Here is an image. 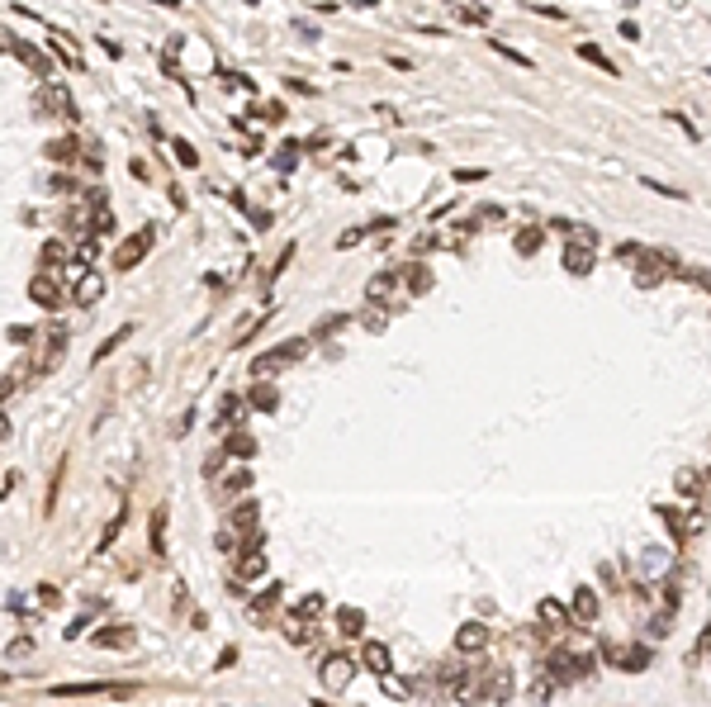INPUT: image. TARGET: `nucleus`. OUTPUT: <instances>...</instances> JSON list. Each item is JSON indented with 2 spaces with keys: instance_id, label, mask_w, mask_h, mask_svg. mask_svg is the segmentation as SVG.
<instances>
[{
  "instance_id": "38",
  "label": "nucleus",
  "mask_w": 711,
  "mask_h": 707,
  "mask_svg": "<svg viewBox=\"0 0 711 707\" xmlns=\"http://www.w3.org/2000/svg\"><path fill=\"white\" fill-rule=\"evenodd\" d=\"M318 612H322V599H318V594H309V599L294 608V617H304V622H309V617H318Z\"/></svg>"
},
{
  "instance_id": "20",
  "label": "nucleus",
  "mask_w": 711,
  "mask_h": 707,
  "mask_svg": "<svg viewBox=\"0 0 711 707\" xmlns=\"http://www.w3.org/2000/svg\"><path fill=\"white\" fill-rule=\"evenodd\" d=\"M579 57H583V62H593V67H603L607 76H616V72H621V67H612V57H607L598 43H579Z\"/></svg>"
},
{
  "instance_id": "9",
  "label": "nucleus",
  "mask_w": 711,
  "mask_h": 707,
  "mask_svg": "<svg viewBox=\"0 0 711 707\" xmlns=\"http://www.w3.org/2000/svg\"><path fill=\"white\" fill-rule=\"evenodd\" d=\"M607 660H616L621 669H631V674H635V669L650 665V651H645V646H607Z\"/></svg>"
},
{
  "instance_id": "44",
  "label": "nucleus",
  "mask_w": 711,
  "mask_h": 707,
  "mask_svg": "<svg viewBox=\"0 0 711 707\" xmlns=\"http://www.w3.org/2000/svg\"><path fill=\"white\" fill-rule=\"evenodd\" d=\"M493 53H498V57H507V62H512V67H531V57H522V53H512V48H507V43H493Z\"/></svg>"
},
{
  "instance_id": "5",
  "label": "nucleus",
  "mask_w": 711,
  "mask_h": 707,
  "mask_svg": "<svg viewBox=\"0 0 711 707\" xmlns=\"http://www.w3.org/2000/svg\"><path fill=\"white\" fill-rule=\"evenodd\" d=\"M152 238H157V233H152V228H142L138 238H129V243H119V252H114V266H119V271H133V266H138V261L147 257V247H152Z\"/></svg>"
},
{
  "instance_id": "14",
  "label": "nucleus",
  "mask_w": 711,
  "mask_h": 707,
  "mask_svg": "<svg viewBox=\"0 0 711 707\" xmlns=\"http://www.w3.org/2000/svg\"><path fill=\"white\" fill-rule=\"evenodd\" d=\"M223 451H228V456H237V461H252V456H256V437H252V432H233Z\"/></svg>"
},
{
  "instance_id": "12",
  "label": "nucleus",
  "mask_w": 711,
  "mask_h": 707,
  "mask_svg": "<svg viewBox=\"0 0 711 707\" xmlns=\"http://www.w3.org/2000/svg\"><path fill=\"white\" fill-rule=\"evenodd\" d=\"M484 646H489V631H484L479 622H465V626H460V636H455V651H465V655L474 651V655H479Z\"/></svg>"
},
{
  "instance_id": "51",
  "label": "nucleus",
  "mask_w": 711,
  "mask_h": 707,
  "mask_svg": "<svg viewBox=\"0 0 711 707\" xmlns=\"http://www.w3.org/2000/svg\"><path fill=\"white\" fill-rule=\"evenodd\" d=\"M48 190H62V195H67V190H76V181H72V176H53V181H48Z\"/></svg>"
},
{
  "instance_id": "10",
  "label": "nucleus",
  "mask_w": 711,
  "mask_h": 707,
  "mask_svg": "<svg viewBox=\"0 0 711 707\" xmlns=\"http://www.w3.org/2000/svg\"><path fill=\"white\" fill-rule=\"evenodd\" d=\"M90 641H95L100 651H129V646H133V626H100Z\"/></svg>"
},
{
  "instance_id": "23",
  "label": "nucleus",
  "mask_w": 711,
  "mask_h": 707,
  "mask_svg": "<svg viewBox=\"0 0 711 707\" xmlns=\"http://www.w3.org/2000/svg\"><path fill=\"white\" fill-rule=\"evenodd\" d=\"M280 366H285V356H280V347H275V352H265V356H256V361H252V371H256V375H261V380H270V375H275V371H280Z\"/></svg>"
},
{
  "instance_id": "29",
  "label": "nucleus",
  "mask_w": 711,
  "mask_h": 707,
  "mask_svg": "<svg viewBox=\"0 0 711 707\" xmlns=\"http://www.w3.org/2000/svg\"><path fill=\"white\" fill-rule=\"evenodd\" d=\"M541 238H546V233H541V228H522V233H517V238H512V247H517V252H522V257H531V252H536V247H541Z\"/></svg>"
},
{
  "instance_id": "2",
  "label": "nucleus",
  "mask_w": 711,
  "mask_h": 707,
  "mask_svg": "<svg viewBox=\"0 0 711 707\" xmlns=\"http://www.w3.org/2000/svg\"><path fill=\"white\" fill-rule=\"evenodd\" d=\"M133 683H53L48 698H133Z\"/></svg>"
},
{
  "instance_id": "39",
  "label": "nucleus",
  "mask_w": 711,
  "mask_h": 707,
  "mask_svg": "<svg viewBox=\"0 0 711 707\" xmlns=\"http://www.w3.org/2000/svg\"><path fill=\"white\" fill-rule=\"evenodd\" d=\"M669 119H673V124H678V129H683V133L692 138V143H702V133H697V124H692L687 114H678V109H669Z\"/></svg>"
},
{
  "instance_id": "43",
  "label": "nucleus",
  "mask_w": 711,
  "mask_h": 707,
  "mask_svg": "<svg viewBox=\"0 0 711 707\" xmlns=\"http://www.w3.org/2000/svg\"><path fill=\"white\" fill-rule=\"evenodd\" d=\"M702 485H697V470H678V494H697Z\"/></svg>"
},
{
  "instance_id": "3",
  "label": "nucleus",
  "mask_w": 711,
  "mask_h": 707,
  "mask_svg": "<svg viewBox=\"0 0 711 707\" xmlns=\"http://www.w3.org/2000/svg\"><path fill=\"white\" fill-rule=\"evenodd\" d=\"M351 674H356V660L351 655H327L322 660V688L327 693H346L351 688Z\"/></svg>"
},
{
  "instance_id": "13",
  "label": "nucleus",
  "mask_w": 711,
  "mask_h": 707,
  "mask_svg": "<svg viewBox=\"0 0 711 707\" xmlns=\"http://www.w3.org/2000/svg\"><path fill=\"white\" fill-rule=\"evenodd\" d=\"M337 631H342L346 641H361V631H366V612H361V608H337Z\"/></svg>"
},
{
  "instance_id": "48",
  "label": "nucleus",
  "mask_w": 711,
  "mask_h": 707,
  "mask_svg": "<svg viewBox=\"0 0 711 707\" xmlns=\"http://www.w3.org/2000/svg\"><path fill=\"white\" fill-rule=\"evenodd\" d=\"M346 323V318H342V314H337V318H327V323H318L313 327V337H332V332H337V327H342Z\"/></svg>"
},
{
  "instance_id": "24",
  "label": "nucleus",
  "mask_w": 711,
  "mask_h": 707,
  "mask_svg": "<svg viewBox=\"0 0 711 707\" xmlns=\"http://www.w3.org/2000/svg\"><path fill=\"white\" fill-rule=\"evenodd\" d=\"M129 332H133V327H119V332H109V342H105V347H95V356H90V361H95V366H100V361H109V356H114L119 347H124V342H129Z\"/></svg>"
},
{
  "instance_id": "1",
  "label": "nucleus",
  "mask_w": 711,
  "mask_h": 707,
  "mask_svg": "<svg viewBox=\"0 0 711 707\" xmlns=\"http://www.w3.org/2000/svg\"><path fill=\"white\" fill-rule=\"evenodd\" d=\"M669 275H683L678 257H673V252H659V247H645V252H640V261H635V285H640V290H650V285L669 280Z\"/></svg>"
},
{
  "instance_id": "47",
  "label": "nucleus",
  "mask_w": 711,
  "mask_h": 707,
  "mask_svg": "<svg viewBox=\"0 0 711 707\" xmlns=\"http://www.w3.org/2000/svg\"><path fill=\"white\" fill-rule=\"evenodd\" d=\"M541 617H546V622H564V608L546 599V603H541Z\"/></svg>"
},
{
  "instance_id": "30",
  "label": "nucleus",
  "mask_w": 711,
  "mask_h": 707,
  "mask_svg": "<svg viewBox=\"0 0 711 707\" xmlns=\"http://www.w3.org/2000/svg\"><path fill=\"white\" fill-rule=\"evenodd\" d=\"M389 290H394V275H375L370 290H366V300L370 304H384V300H389Z\"/></svg>"
},
{
  "instance_id": "15",
  "label": "nucleus",
  "mask_w": 711,
  "mask_h": 707,
  "mask_svg": "<svg viewBox=\"0 0 711 707\" xmlns=\"http://www.w3.org/2000/svg\"><path fill=\"white\" fill-rule=\"evenodd\" d=\"M38 266H43V271H53V266L62 271V266H67V243H57V238H53V243H43V252H38Z\"/></svg>"
},
{
  "instance_id": "17",
  "label": "nucleus",
  "mask_w": 711,
  "mask_h": 707,
  "mask_svg": "<svg viewBox=\"0 0 711 707\" xmlns=\"http://www.w3.org/2000/svg\"><path fill=\"white\" fill-rule=\"evenodd\" d=\"M48 157L53 162H72V157H85V147L76 138H57V143H48Z\"/></svg>"
},
{
  "instance_id": "28",
  "label": "nucleus",
  "mask_w": 711,
  "mask_h": 707,
  "mask_svg": "<svg viewBox=\"0 0 711 707\" xmlns=\"http://www.w3.org/2000/svg\"><path fill=\"white\" fill-rule=\"evenodd\" d=\"M33 337H38V327H28V323H10V327H5V342H10V347H28Z\"/></svg>"
},
{
  "instance_id": "22",
  "label": "nucleus",
  "mask_w": 711,
  "mask_h": 707,
  "mask_svg": "<svg viewBox=\"0 0 711 707\" xmlns=\"http://www.w3.org/2000/svg\"><path fill=\"white\" fill-rule=\"evenodd\" d=\"M43 100H48L53 109H62L67 119H81V114H76V105H72V95H67L62 86H48V90H43Z\"/></svg>"
},
{
  "instance_id": "42",
  "label": "nucleus",
  "mask_w": 711,
  "mask_h": 707,
  "mask_svg": "<svg viewBox=\"0 0 711 707\" xmlns=\"http://www.w3.org/2000/svg\"><path fill=\"white\" fill-rule=\"evenodd\" d=\"M294 162H299V147H280V152H275V166H280V171H294Z\"/></svg>"
},
{
  "instance_id": "41",
  "label": "nucleus",
  "mask_w": 711,
  "mask_h": 707,
  "mask_svg": "<svg viewBox=\"0 0 711 707\" xmlns=\"http://www.w3.org/2000/svg\"><path fill=\"white\" fill-rule=\"evenodd\" d=\"M275 599H280V584H270V589H265V594L252 603V608H256V612H270V608H275Z\"/></svg>"
},
{
  "instance_id": "52",
  "label": "nucleus",
  "mask_w": 711,
  "mask_h": 707,
  "mask_svg": "<svg viewBox=\"0 0 711 707\" xmlns=\"http://www.w3.org/2000/svg\"><path fill=\"white\" fill-rule=\"evenodd\" d=\"M76 257H81V261H95V257H100V243H81Z\"/></svg>"
},
{
  "instance_id": "32",
  "label": "nucleus",
  "mask_w": 711,
  "mask_h": 707,
  "mask_svg": "<svg viewBox=\"0 0 711 707\" xmlns=\"http://www.w3.org/2000/svg\"><path fill=\"white\" fill-rule=\"evenodd\" d=\"M171 152H176V162H181V166H199V152H195L190 143H181V138H171Z\"/></svg>"
},
{
  "instance_id": "34",
  "label": "nucleus",
  "mask_w": 711,
  "mask_h": 707,
  "mask_svg": "<svg viewBox=\"0 0 711 707\" xmlns=\"http://www.w3.org/2000/svg\"><path fill=\"white\" fill-rule=\"evenodd\" d=\"M683 280H692L697 290H707V295H711V271H707V266H683Z\"/></svg>"
},
{
  "instance_id": "35",
  "label": "nucleus",
  "mask_w": 711,
  "mask_h": 707,
  "mask_svg": "<svg viewBox=\"0 0 711 707\" xmlns=\"http://www.w3.org/2000/svg\"><path fill=\"white\" fill-rule=\"evenodd\" d=\"M252 522H256V503L247 498V503H242V508H237V513H233V527H237V532H247Z\"/></svg>"
},
{
  "instance_id": "11",
  "label": "nucleus",
  "mask_w": 711,
  "mask_h": 707,
  "mask_svg": "<svg viewBox=\"0 0 711 707\" xmlns=\"http://www.w3.org/2000/svg\"><path fill=\"white\" fill-rule=\"evenodd\" d=\"M564 271H569V275L593 271V243H569V247H564Z\"/></svg>"
},
{
  "instance_id": "6",
  "label": "nucleus",
  "mask_w": 711,
  "mask_h": 707,
  "mask_svg": "<svg viewBox=\"0 0 711 707\" xmlns=\"http://www.w3.org/2000/svg\"><path fill=\"white\" fill-rule=\"evenodd\" d=\"M361 660H366V669L375 679H389L394 674V655H389L384 641H361Z\"/></svg>"
},
{
  "instance_id": "33",
  "label": "nucleus",
  "mask_w": 711,
  "mask_h": 707,
  "mask_svg": "<svg viewBox=\"0 0 711 707\" xmlns=\"http://www.w3.org/2000/svg\"><path fill=\"white\" fill-rule=\"evenodd\" d=\"M280 356H285V361H304V356H309V337H294V342H280Z\"/></svg>"
},
{
  "instance_id": "53",
  "label": "nucleus",
  "mask_w": 711,
  "mask_h": 707,
  "mask_svg": "<svg viewBox=\"0 0 711 707\" xmlns=\"http://www.w3.org/2000/svg\"><path fill=\"white\" fill-rule=\"evenodd\" d=\"M707 480H711V475H707Z\"/></svg>"
},
{
  "instance_id": "45",
  "label": "nucleus",
  "mask_w": 711,
  "mask_h": 707,
  "mask_svg": "<svg viewBox=\"0 0 711 707\" xmlns=\"http://www.w3.org/2000/svg\"><path fill=\"white\" fill-rule=\"evenodd\" d=\"M237 204L247 209V200H237ZM247 218H252V228H261V233L270 228V214H265V209H247Z\"/></svg>"
},
{
  "instance_id": "37",
  "label": "nucleus",
  "mask_w": 711,
  "mask_h": 707,
  "mask_svg": "<svg viewBox=\"0 0 711 707\" xmlns=\"http://www.w3.org/2000/svg\"><path fill=\"white\" fill-rule=\"evenodd\" d=\"M640 252H645L640 243H621V247H616V261H621V266H635V261H640Z\"/></svg>"
},
{
  "instance_id": "19",
  "label": "nucleus",
  "mask_w": 711,
  "mask_h": 707,
  "mask_svg": "<svg viewBox=\"0 0 711 707\" xmlns=\"http://www.w3.org/2000/svg\"><path fill=\"white\" fill-rule=\"evenodd\" d=\"M574 617H579V622H593V617H598V594H593V589H579V594H574Z\"/></svg>"
},
{
  "instance_id": "4",
  "label": "nucleus",
  "mask_w": 711,
  "mask_h": 707,
  "mask_svg": "<svg viewBox=\"0 0 711 707\" xmlns=\"http://www.w3.org/2000/svg\"><path fill=\"white\" fill-rule=\"evenodd\" d=\"M62 352H67V327L62 323L43 327V347H38V356H33V375H43L53 361H62Z\"/></svg>"
},
{
  "instance_id": "49",
  "label": "nucleus",
  "mask_w": 711,
  "mask_h": 707,
  "mask_svg": "<svg viewBox=\"0 0 711 707\" xmlns=\"http://www.w3.org/2000/svg\"><path fill=\"white\" fill-rule=\"evenodd\" d=\"M237 413H242V399H237V394H228V399H223V423H233Z\"/></svg>"
},
{
  "instance_id": "27",
  "label": "nucleus",
  "mask_w": 711,
  "mask_h": 707,
  "mask_svg": "<svg viewBox=\"0 0 711 707\" xmlns=\"http://www.w3.org/2000/svg\"><path fill=\"white\" fill-rule=\"evenodd\" d=\"M152 555H166V508L152 513Z\"/></svg>"
},
{
  "instance_id": "36",
  "label": "nucleus",
  "mask_w": 711,
  "mask_h": 707,
  "mask_svg": "<svg viewBox=\"0 0 711 707\" xmlns=\"http://www.w3.org/2000/svg\"><path fill=\"white\" fill-rule=\"evenodd\" d=\"M247 485H252V470H237L223 480V494H247Z\"/></svg>"
},
{
  "instance_id": "21",
  "label": "nucleus",
  "mask_w": 711,
  "mask_h": 707,
  "mask_svg": "<svg viewBox=\"0 0 711 707\" xmlns=\"http://www.w3.org/2000/svg\"><path fill=\"white\" fill-rule=\"evenodd\" d=\"M237 574H242V579H261V574H265V555H261V551H252V555L242 551V560H237Z\"/></svg>"
},
{
  "instance_id": "8",
  "label": "nucleus",
  "mask_w": 711,
  "mask_h": 707,
  "mask_svg": "<svg viewBox=\"0 0 711 707\" xmlns=\"http://www.w3.org/2000/svg\"><path fill=\"white\" fill-rule=\"evenodd\" d=\"M10 57H19V62H28V72H38V76H48L53 72V62L38 53L33 43H24V38H10Z\"/></svg>"
},
{
  "instance_id": "26",
  "label": "nucleus",
  "mask_w": 711,
  "mask_h": 707,
  "mask_svg": "<svg viewBox=\"0 0 711 707\" xmlns=\"http://www.w3.org/2000/svg\"><path fill=\"white\" fill-rule=\"evenodd\" d=\"M659 517H664V527H669V537L683 546L687 542V527H683V517H678V508H659Z\"/></svg>"
},
{
  "instance_id": "40",
  "label": "nucleus",
  "mask_w": 711,
  "mask_h": 707,
  "mask_svg": "<svg viewBox=\"0 0 711 707\" xmlns=\"http://www.w3.org/2000/svg\"><path fill=\"white\" fill-rule=\"evenodd\" d=\"M119 527H124V508L114 513V522H109V527H105V537H100V546H95V551H109V542L119 537Z\"/></svg>"
},
{
  "instance_id": "50",
  "label": "nucleus",
  "mask_w": 711,
  "mask_h": 707,
  "mask_svg": "<svg viewBox=\"0 0 711 707\" xmlns=\"http://www.w3.org/2000/svg\"><path fill=\"white\" fill-rule=\"evenodd\" d=\"M95 233H114V214H109V209L95 214Z\"/></svg>"
},
{
  "instance_id": "25",
  "label": "nucleus",
  "mask_w": 711,
  "mask_h": 707,
  "mask_svg": "<svg viewBox=\"0 0 711 707\" xmlns=\"http://www.w3.org/2000/svg\"><path fill=\"white\" fill-rule=\"evenodd\" d=\"M403 280H408V290H413V295H427V285H432L427 266H418V261H413V266H403Z\"/></svg>"
},
{
  "instance_id": "16",
  "label": "nucleus",
  "mask_w": 711,
  "mask_h": 707,
  "mask_svg": "<svg viewBox=\"0 0 711 707\" xmlns=\"http://www.w3.org/2000/svg\"><path fill=\"white\" fill-rule=\"evenodd\" d=\"M247 404H256V408H261V413H270V408H275V404H280V394H275V384H252V389H247Z\"/></svg>"
},
{
  "instance_id": "31",
  "label": "nucleus",
  "mask_w": 711,
  "mask_h": 707,
  "mask_svg": "<svg viewBox=\"0 0 711 707\" xmlns=\"http://www.w3.org/2000/svg\"><path fill=\"white\" fill-rule=\"evenodd\" d=\"M555 228H559V233H569L574 243H598V233H593V228H583V223H564V218H555Z\"/></svg>"
},
{
  "instance_id": "46",
  "label": "nucleus",
  "mask_w": 711,
  "mask_h": 707,
  "mask_svg": "<svg viewBox=\"0 0 711 707\" xmlns=\"http://www.w3.org/2000/svg\"><path fill=\"white\" fill-rule=\"evenodd\" d=\"M455 181H460V186H474V181H489V171H479V166L470 171V166H465V171H455Z\"/></svg>"
},
{
  "instance_id": "18",
  "label": "nucleus",
  "mask_w": 711,
  "mask_h": 707,
  "mask_svg": "<svg viewBox=\"0 0 711 707\" xmlns=\"http://www.w3.org/2000/svg\"><path fill=\"white\" fill-rule=\"evenodd\" d=\"M100 295H105V280H100V275H81V285H76V304H85V309H90V304L100 300Z\"/></svg>"
},
{
  "instance_id": "7",
  "label": "nucleus",
  "mask_w": 711,
  "mask_h": 707,
  "mask_svg": "<svg viewBox=\"0 0 711 707\" xmlns=\"http://www.w3.org/2000/svg\"><path fill=\"white\" fill-rule=\"evenodd\" d=\"M28 300L38 304V309H57V304H62V285H57L48 271H38L33 280H28Z\"/></svg>"
}]
</instances>
